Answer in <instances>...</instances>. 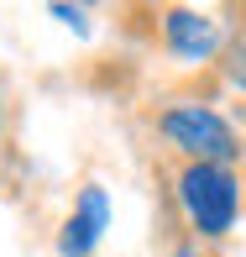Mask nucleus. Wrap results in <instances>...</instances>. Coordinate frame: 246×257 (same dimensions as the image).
I'll return each instance as SVG.
<instances>
[{"mask_svg": "<svg viewBox=\"0 0 246 257\" xmlns=\"http://www.w3.org/2000/svg\"><path fill=\"white\" fill-rule=\"evenodd\" d=\"M178 200L189 210L194 231L209 241H220L241 215V184L230 168H215V163H189L178 173Z\"/></svg>", "mask_w": 246, "mask_h": 257, "instance_id": "nucleus-1", "label": "nucleus"}, {"mask_svg": "<svg viewBox=\"0 0 246 257\" xmlns=\"http://www.w3.org/2000/svg\"><path fill=\"white\" fill-rule=\"evenodd\" d=\"M157 132L168 137L178 153H189V163H215V168H230L241 158V142L230 132V121L209 105H173V110L157 115Z\"/></svg>", "mask_w": 246, "mask_h": 257, "instance_id": "nucleus-2", "label": "nucleus"}, {"mask_svg": "<svg viewBox=\"0 0 246 257\" xmlns=\"http://www.w3.org/2000/svg\"><path fill=\"white\" fill-rule=\"evenodd\" d=\"M105 226H110V200H105L100 184H89L84 194H79V210L63 220V236H58V252L63 257H89L100 247Z\"/></svg>", "mask_w": 246, "mask_h": 257, "instance_id": "nucleus-3", "label": "nucleus"}, {"mask_svg": "<svg viewBox=\"0 0 246 257\" xmlns=\"http://www.w3.org/2000/svg\"><path fill=\"white\" fill-rule=\"evenodd\" d=\"M162 37H168V48L178 58H209L220 48V27L204 16V11H189V6H178V11L162 16Z\"/></svg>", "mask_w": 246, "mask_h": 257, "instance_id": "nucleus-4", "label": "nucleus"}, {"mask_svg": "<svg viewBox=\"0 0 246 257\" xmlns=\"http://www.w3.org/2000/svg\"><path fill=\"white\" fill-rule=\"evenodd\" d=\"M53 16H58V21H68L74 32H84V27H89V21H84V11H74V6H53Z\"/></svg>", "mask_w": 246, "mask_h": 257, "instance_id": "nucleus-5", "label": "nucleus"}, {"mask_svg": "<svg viewBox=\"0 0 246 257\" xmlns=\"http://www.w3.org/2000/svg\"><path fill=\"white\" fill-rule=\"evenodd\" d=\"M230 79H236V84H241V89H246V48H241V53H236V58H230Z\"/></svg>", "mask_w": 246, "mask_h": 257, "instance_id": "nucleus-6", "label": "nucleus"}]
</instances>
